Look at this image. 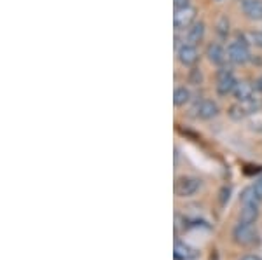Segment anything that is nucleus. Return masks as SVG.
I'll return each mask as SVG.
<instances>
[{"mask_svg": "<svg viewBox=\"0 0 262 260\" xmlns=\"http://www.w3.org/2000/svg\"><path fill=\"white\" fill-rule=\"evenodd\" d=\"M260 108H262V102L257 96H253L250 100H243V102L236 100L229 107V117L234 121H243V119H247V117L257 115Z\"/></svg>", "mask_w": 262, "mask_h": 260, "instance_id": "f257e3e1", "label": "nucleus"}, {"mask_svg": "<svg viewBox=\"0 0 262 260\" xmlns=\"http://www.w3.org/2000/svg\"><path fill=\"white\" fill-rule=\"evenodd\" d=\"M227 53V60H229L232 65H245V63L250 61V49H248V42L245 40H231L226 48Z\"/></svg>", "mask_w": 262, "mask_h": 260, "instance_id": "f03ea898", "label": "nucleus"}, {"mask_svg": "<svg viewBox=\"0 0 262 260\" xmlns=\"http://www.w3.org/2000/svg\"><path fill=\"white\" fill-rule=\"evenodd\" d=\"M201 180L192 175H184L179 177L175 182V194L179 198H192L194 194H198V191L201 188Z\"/></svg>", "mask_w": 262, "mask_h": 260, "instance_id": "7ed1b4c3", "label": "nucleus"}, {"mask_svg": "<svg viewBox=\"0 0 262 260\" xmlns=\"http://www.w3.org/2000/svg\"><path fill=\"white\" fill-rule=\"evenodd\" d=\"M196 7L187 6L182 7V9H175V14H173V28L177 32H185L196 23Z\"/></svg>", "mask_w": 262, "mask_h": 260, "instance_id": "20e7f679", "label": "nucleus"}, {"mask_svg": "<svg viewBox=\"0 0 262 260\" xmlns=\"http://www.w3.org/2000/svg\"><path fill=\"white\" fill-rule=\"evenodd\" d=\"M236 84H238V79L234 77V74H232V70L229 66H221L217 72V93L221 96H227V94H232V91H234Z\"/></svg>", "mask_w": 262, "mask_h": 260, "instance_id": "39448f33", "label": "nucleus"}, {"mask_svg": "<svg viewBox=\"0 0 262 260\" xmlns=\"http://www.w3.org/2000/svg\"><path fill=\"white\" fill-rule=\"evenodd\" d=\"M257 238H259V234H257V230L253 225L250 224H236V227L232 229V240L234 243H238V245L242 246H250L253 243L257 241Z\"/></svg>", "mask_w": 262, "mask_h": 260, "instance_id": "423d86ee", "label": "nucleus"}, {"mask_svg": "<svg viewBox=\"0 0 262 260\" xmlns=\"http://www.w3.org/2000/svg\"><path fill=\"white\" fill-rule=\"evenodd\" d=\"M177 60L182 66L185 68H191L200 61V51H198V45H192L189 42H184L177 48Z\"/></svg>", "mask_w": 262, "mask_h": 260, "instance_id": "0eeeda50", "label": "nucleus"}, {"mask_svg": "<svg viewBox=\"0 0 262 260\" xmlns=\"http://www.w3.org/2000/svg\"><path fill=\"white\" fill-rule=\"evenodd\" d=\"M192 112H194V117H198V119L210 121L219 115L221 108H219V105L215 103L213 100H200V102H196V105L192 107Z\"/></svg>", "mask_w": 262, "mask_h": 260, "instance_id": "6e6552de", "label": "nucleus"}, {"mask_svg": "<svg viewBox=\"0 0 262 260\" xmlns=\"http://www.w3.org/2000/svg\"><path fill=\"white\" fill-rule=\"evenodd\" d=\"M200 257V251L196 248H192L189 243L175 240V245H173V258L175 260H196Z\"/></svg>", "mask_w": 262, "mask_h": 260, "instance_id": "1a4fd4ad", "label": "nucleus"}, {"mask_svg": "<svg viewBox=\"0 0 262 260\" xmlns=\"http://www.w3.org/2000/svg\"><path fill=\"white\" fill-rule=\"evenodd\" d=\"M206 58H208V61L212 63V65L221 68L227 61V53L219 42H212V44H208V48H206Z\"/></svg>", "mask_w": 262, "mask_h": 260, "instance_id": "9d476101", "label": "nucleus"}, {"mask_svg": "<svg viewBox=\"0 0 262 260\" xmlns=\"http://www.w3.org/2000/svg\"><path fill=\"white\" fill-rule=\"evenodd\" d=\"M242 11L248 19L262 21V0H243Z\"/></svg>", "mask_w": 262, "mask_h": 260, "instance_id": "9b49d317", "label": "nucleus"}, {"mask_svg": "<svg viewBox=\"0 0 262 260\" xmlns=\"http://www.w3.org/2000/svg\"><path fill=\"white\" fill-rule=\"evenodd\" d=\"M255 91L257 87L253 86L252 82L248 81H238V84H236L234 91H232V94H234V98L238 100V102H243V100H250L255 96Z\"/></svg>", "mask_w": 262, "mask_h": 260, "instance_id": "f8f14e48", "label": "nucleus"}, {"mask_svg": "<svg viewBox=\"0 0 262 260\" xmlns=\"http://www.w3.org/2000/svg\"><path fill=\"white\" fill-rule=\"evenodd\" d=\"M205 23L203 21H196V23L192 25L191 28L187 30V33H185V40L184 42H189V44L192 45H198L200 42H203V39H205Z\"/></svg>", "mask_w": 262, "mask_h": 260, "instance_id": "ddd939ff", "label": "nucleus"}, {"mask_svg": "<svg viewBox=\"0 0 262 260\" xmlns=\"http://www.w3.org/2000/svg\"><path fill=\"white\" fill-rule=\"evenodd\" d=\"M259 219V206H242V211L238 215L239 224H250L253 225Z\"/></svg>", "mask_w": 262, "mask_h": 260, "instance_id": "4468645a", "label": "nucleus"}, {"mask_svg": "<svg viewBox=\"0 0 262 260\" xmlns=\"http://www.w3.org/2000/svg\"><path fill=\"white\" fill-rule=\"evenodd\" d=\"M191 98H192L191 89L185 86H179L173 91V105H175V107H184V105H187L191 102Z\"/></svg>", "mask_w": 262, "mask_h": 260, "instance_id": "2eb2a0df", "label": "nucleus"}, {"mask_svg": "<svg viewBox=\"0 0 262 260\" xmlns=\"http://www.w3.org/2000/svg\"><path fill=\"white\" fill-rule=\"evenodd\" d=\"M260 201L262 199L255 194V191H253L252 185L245 188L242 192V196H239V204H242V206H259Z\"/></svg>", "mask_w": 262, "mask_h": 260, "instance_id": "dca6fc26", "label": "nucleus"}, {"mask_svg": "<svg viewBox=\"0 0 262 260\" xmlns=\"http://www.w3.org/2000/svg\"><path fill=\"white\" fill-rule=\"evenodd\" d=\"M247 37H248V42H250V44L262 49V30H253V32L248 33Z\"/></svg>", "mask_w": 262, "mask_h": 260, "instance_id": "f3484780", "label": "nucleus"}, {"mask_svg": "<svg viewBox=\"0 0 262 260\" xmlns=\"http://www.w3.org/2000/svg\"><path fill=\"white\" fill-rule=\"evenodd\" d=\"M217 32H219V35H221L222 39H227V35H229V21H227L226 18H222L221 21H219Z\"/></svg>", "mask_w": 262, "mask_h": 260, "instance_id": "a211bd4d", "label": "nucleus"}, {"mask_svg": "<svg viewBox=\"0 0 262 260\" xmlns=\"http://www.w3.org/2000/svg\"><path fill=\"white\" fill-rule=\"evenodd\" d=\"M252 187H253V191H255V194L262 199V175L255 178V182H253Z\"/></svg>", "mask_w": 262, "mask_h": 260, "instance_id": "6ab92c4d", "label": "nucleus"}, {"mask_svg": "<svg viewBox=\"0 0 262 260\" xmlns=\"http://www.w3.org/2000/svg\"><path fill=\"white\" fill-rule=\"evenodd\" d=\"M191 6V0H173V7L175 9H182V7Z\"/></svg>", "mask_w": 262, "mask_h": 260, "instance_id": "aec40b11", "label": "nucleus"}, {"mask_svg": "<svg viewBox=\"0 0 262 260\" xmlns=\"http://www.w3.org/2000/svg\"><path fill=\"white\" fill-rule=\"evenodd\" d=\"M239 260H262L259 255H253V253H248V255H243Z\"/></svg>", "mask_w": 262, "mask_h": 260, "instance_id": "412c9836", "label": "nucleus"}, {"mask_svg": "<svg viewBox=\"0 0 262 260\" xmlns=\"http://www.w3.org/2000/svg\"><path fill=\"white\" fill-rule=\"evenodd\" d=\"M255 87H257V91H262V77L259 79V81H257Z\"/></svg>", "mask_w": 262, "mask_h": 260, "instance_id": "4be33fe9", "label": "nucleus"}]
</instances>
